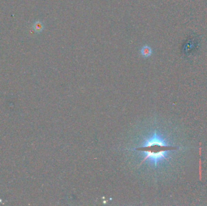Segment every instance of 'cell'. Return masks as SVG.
Masks as SVG:
<instances>
[{"label": "cell", "mask_w": 207, "mask_h": 206, "mask_svg": "<svg viewBox=\"0 0 207 206\" xmlns=\"http://www.w3.org/2000/svg\"><path fill=\"white\" fill-rule=\"evenodd\" d=\"M171 147H172L168 145L162 138L154 134L143 147H140L138 150L145 152L146 156L144 160H149L157 165L158 163L167 158Z\"/></svg>", "instance_id": "6da1fadb"}, {"label": "cell", "mask_w": 207, "mask_h": 206, "mask_svg": "<svg viewBox=\"0 0 207 206\" xmlns=\"http://www.w3.org/2000/svg\"><path fill=\"white\" fill-rule=\"evenodd\" d=\"M152 53H153L152 49L151 47H150L148 45H144L140 50V53L141 56L144 58H148L151 56L152 55Z\"/></svg>", "instance_id": "7a4b0ae2"}, {"label": "cell", "mask_w": 207, "mask_h": 206, "mask_svg": "<svg viewBox=\"0 0 207 206\" xmlns=\"http://www.w3.org/2000/svg\"><path fill=\"white\" fill-rule=\"evenodd\" d=\"M33 28L36 32L40 33L44 29V24L41 21H37L34 23Z\"/></svg>", "instance_id": "3957f363"}]
</instances>
